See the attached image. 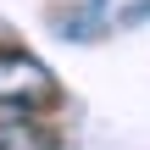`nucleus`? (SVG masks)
Wrapping results in <instances>:
<instances>
[{
	"label": "nucleus",
	"instance_id": "nucleus-1",
	"mask_svg": "<svg viewBox=\"0 0 150 150\" xmlns=\"http://www.w3.org/2000/svg\"><path fill=\"white\" fill-rule=\"evenodd\" d=\"M56 95H61V83H56V72H50L39 56H28V50H0V111L28 117V111H39V106H56Z\"/></svg>",
	"mask_w": 150,
	"mask_h": 150
},
{
	"label": "nucleus",
	"instance_id": "nucleus-2",
	"mask_svg": "<svg viewBox=\"0 0 150 150\" xmlns=\"http://www.w3.org/2000/svg\"><path fill=\"white\" fill-rule=\"evenodd\" d=\"M0 150H56V134L11 111V117L0 122Z\"/></svg>",
	"mask_w": 150,
	"mask_h": 150
}]
</instances>
